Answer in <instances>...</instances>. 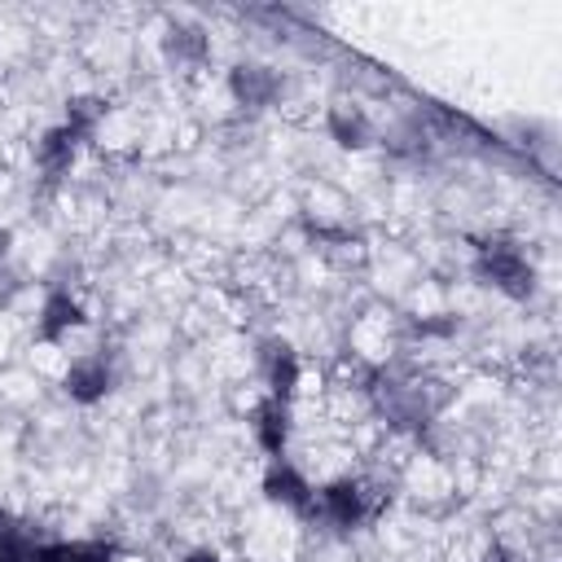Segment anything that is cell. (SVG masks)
<instances>
[{
    "mask_svg": "<svg viewBox=\"0 0 562 562\" xmlns=\"http://www.w3.org/2000/svg\"><path fill=\"white\" fill-rule=\"evenodd\" d=\"M57 382L75 404H97L110 395V364L101 356H70Z\"/></svg>",
    "mask_w": 562,
    "mask_h": 562,
    "instance_id": "obj_2",
    "label": "cell"
},
{
    "mask_svg": "<svg viewBox=\"0 0 562 562\" xmlns=\"http://www.w3.org/2000/svg\"><path fill=\"white\" fill-rule=\"evenodd\" d=\"M75 158H79V136H70L61 123H53V127L40 132V140H35V171L40 176L61 180V176H70Z\"/></svg>",
    "mask_w": 562,
    "mask_h": 562,
    "instance_id": "obj_3",
    "label": "cell"
},
{
    "mask_svg": "<svg viewBox=\"0 0 562 562\" xmlns=\"http://www.w3.org/2000/svg\"><path fill=\"white\" fill-rule=\"evenodd\" d=\"M263 492H268V501L281 505V509H303L316 487H312L294 465H272L268 479H263Z\"/></svg>",
    "mask_w": 562,
    "mask_h": 562,
    "instance_id": "obj_4",
    "label": "cell"
},
{
    "mask_svg": "<svg viewBox=\"0 0 562 562\" xmlns=\"http://www.w3.org/2000/svg\"><path fill=\"white\" fill-rule=\"evenodd\" d=\"M83 325H88L83 303L70 290H48L44 303H40V312H35L31 334H35V347H66Z\"/></svg>",
    "mask_w": 562,
    "mask_h": 562,
    "instance_id": "obj_1",
    "label": "cell"
},
{
    "mask_svg": "<svg viewBox=\"0 0 562 562\" xmlns=\"http://www.w3.org/2000/svg\"><path fill=\"white\" fill-rule=\"evenodd\" d=\"M325 127H329V136H334L342 149H364V145L373 140V127H369L364 110H360V105H347V101L329 110Z\"/></svg>",
    "mask_w": 562,
    "mask_h": 562,
    "instance_id": "obj_6",
    "label": "cell"
},
{
    "mask_svg": "<svg viewBox=\"0 0 562 562\" xmlns=\"http://www.w3.org/2000/svg\"><path fill=\"white\" fill-rule=\"evenodd\" d=\"M228 92L241 105H268L277 97V75L263 66H233L228 70Z\"/></svg>",
    "mask_w": 562,
    "mask_h": 562,
    "instance_id": "obj_5",
    "label": "cell"
},
{
    "mask_svg": "<svg viewBox=\"0 0 562 562\" xmlns=\"http://www.w3.org/2000/svg\"><path fill=\"white\" fill-rule=\"evenodd\" d=\"M180 562H224V558H220V549H211V544H193Z\"/></svg>",
    "mask_w": 562,
    "mask_h": 562,
    "instance_id": "obj_7",
    "label": "cell"
}]
</instances>
